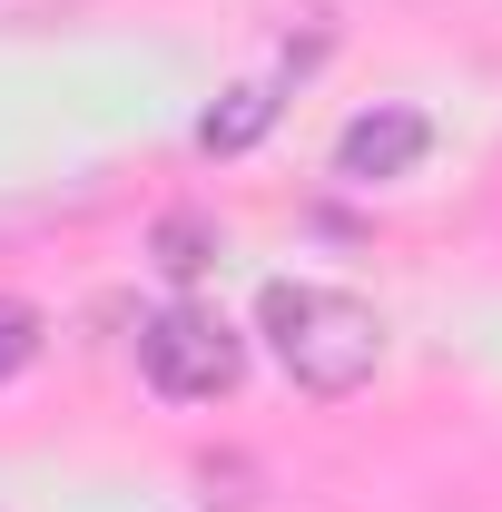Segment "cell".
<instances>
[{"label":"cell","instance_id":"obj_5","mask_svg":"<svg viewBox=\"0 0 502 512\" xmlns=\"http://www.w3.org/2000/svg\"><path fill=\"white\" fill-rule=\"evenodd\" d=\"M30 355H40V316H30V306H20V296H0V384L20 375V365H30Z\"/></svg>","mask_w":502,"mask_h":512},{"label":"cell","instance_id":"obj_3","mask_svg":"<svg viewBox=\"0 0 502 512\" xmlns=\"http://www.w3.org/2000/svg\"><path fill=\"white\" fill-rule=\"evenodd\" d=\"M424 148H434V119L424 109H365V119H345V138H335V178H355V188L414 178Z\"/></svg>","mask_w":502,"mask_h":512},{"label":"cell","instance_id":"obj_6","mask_svg":"<svg viewBox=\"0 0 502 512\" xmlns=\"http://www.w3.org/2000/svg\"><path fill=\"white\" fill-rule=\"evenodd\" d=\"M207 227H197V217H168V227H158V266H168V276H197V266H207Z\"/></svg>","mask_w":502,"mask_h":512},{"label":"cell","instance_id":"obj_2","mask_svg":"<svg viewBox=\"0 0 502 512\" xmlns=\"http://www.w3.org/2000/svg\"><path fill=\"white\" fill-rule=\"evenodd\" d=\"M138 375L158 384L168 404H217L227 384L247 375V345H237V325L207 316V306H158L138 325Z\"/></svg>","mask_w":502,"mask_h":512},{"label":"cell","instance_id":"obj_4","mask_svg":"<svg viewBox=\"0 0 502 512\" xmlns=\"http://www.w3.org/2000/svg\"><path fill=\"white\" fill-rule=\"evenodd\" d=\"M276 89H286V69H276V79H247V89H227V99L197 119V148H207V158H247L256 138H266V119H276Z\"/></svg>","mask_w":502,"mask_h":512},{"label":"cell","instance_id":"obj_1","mask_svg":"<svg viewBox=\"0 0 502 512\" xmlns=\"http://www.w3.org/2000/svg\"><path fill=\"white\" fill-rule=\"evenodd\" d=\"M256 335L276 345V365L306 384V394H355V384H375L384 365V316L365 296H345V286H296V276H276L266 296H256Z\"/></svg>","mask_w":502,"mask_h":512}]
</instances>
